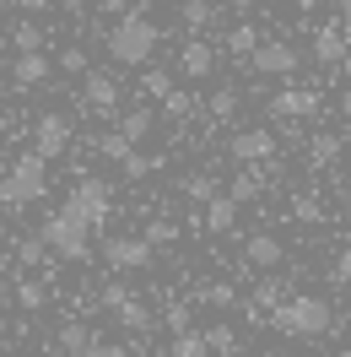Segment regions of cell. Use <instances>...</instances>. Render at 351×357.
<instances>
[{"instance_id": "1", "label": "cell", "mask_w": 351, "mask_h": 357, "mask_svg": "<svg viewBox=\"0 0 351 357\" xmlns=\"http://www.w3.org/2000/svg\"><path fill=\"white\" fill-rule=\"evenodd\" d=\"M157 44H162V33H157V22L146 17V11H125L119 22L109 27V54H114V66H125V70H141V66H152V54Z\"/></svg>"}, {"instance_id": "2", "label": "cell", "mask_w": 351, "mask_h": 357, "mask_svg": "<svg viewBox=\"0 0 351 357\" xmlns=\"http://www.w3.org/2000/svg\"><path fill=\"white\" fill-rule=\"evenodd\" d=\"M270 331L276 335H292V341H319V335L335 331V309L313 292H297L286 298L281 309H270Z\"/></svg>"}, {"instance_id": "3", "label": "cell", "mask_w": 351, "mask_h": 357, "mask_svg": "<svg viewBox=\"0 0 351 357\" xmlns=\"http://www.w3.org/2000/svg\"><path fill=\"white\" fill-rule=\"evenodd\" d=\"M44 195H49V157L22 152L6 168V178H0V201H6V211H27V206H38Z\"/></svg>"}, {"instance_id": "4", "label": "cell", "mask_w": 351, "mask_h": 357, "mask_svg": "<svg viewBox=\"0 0 351 357\" xmlns=\"http://www.w3.org/2000/svg\"><path fill=\"white\" fill-rule=\"evenodd\" d=\"M38 233H44L49 255H60V260H87V255H92V227L81 222L70 206H60V211H54Z\"/></svg>"}, {"instance_id": "5", "label": "cell", "mask_w": 351, "mask_h": 357, "mask_svg": "<svg viewBox=\"0 0 351 357\" xmlns=\"http://www.w3.org/2000/svg\"><path fill=\"white\" fill-rule=\"evenodd\" d=\"M65 206L92 227V233H103L109 217H114V190L103 184V178H76V190L65 195Z\"/></svg>"}, {"instance_id": "6", "label": "cell", "mask_w": 351, "mask_h": 357, "mask_svg": "<svg viewBox=\"0 0 351 357\" xmlns=\"http://www.w3.org/2000/svg\"><path fill=\"white\" fill-rule=\"evenodd\" d=\"M119 103H125V92H119V76L114 70H87L81 76V109L98 114V119H119Z\"/></svg>"}, {"instance_id": "7", "label": "cell", "mask_w": 351, "mask_h": 357, "mask_svg": "<svg viewBox=\"0 0 351 357\" xmlns=\"http://www.w3.org/2000/svg\"><path fill=\"white\" fill-rule=\"evenodd\" d=\"M103 309L114 314V325H125L130 335H146V331H152V309H146L125 282H109V287H103Z\"/></svg>"}, {"instance_id": "8", "label": "cell", "mask_w": 351, "mask_h": 357, "mask_svg": "<svg viewBox=\"0 0 351 357\" xmlns=\"http://www.w3.org/2000/svg\"><path fill=\"white\" fill-rule=\"evenodd\" d=\"M70 135H76L70 114L49 109V114H38V119H33V152L54 162V157H65V152H70Z\"/></svg>"}, {"instance_id": "9", "label": "cell", "mask_w": 351, "mask_h": 357, "mask_svg": "<svg viewBox=\"0 0 351 357\" xmlns=\"http://www.w3.org/2000/svg\"><path fill=\"white\" fill-rule=\"evenodd\" d=\"M227 157H233L238 168H260V162H270V157H276V130H265V125L238 130L233 141H227Z\"/></svg>"}, {"instance_id": "10", "label": "cell", "mask_w": 351, "mask_h": 357, "mask_svg": "<svg viewBox=\"0 0 351 357\" xmlns=\"http://www.w3.org/2000/svg\"><path fill=\"white\" fill-rule=\"evenodd\" d=\"M152 255L157 249L146 244V238H141V233H114V238H103V260H109L114 271H146L152 266Z\"/></svg>"}, {"instance_id": "11", "label": "cell", "mask_w": 351, "mask_h": 357, "mask_svg": "<svg viewBox=\"0 0 351 357\" xmlns=\"http://www.w3.org/2000/svg\"><path fill=\"white\" fill-rule=\"evenodd\" d=\"M319 114V92L313 87H281L270 98V119H281V125H297V119H313Z\"/></svg>"}, {"instance_id": "12", "label": "cell", "mask_w": 351, "mask_h": 357, "mask_svg": "<svg viewBox=\"0 0 351 357\" xmlns=\"http://www.w3.org/2000/svg\"><path fill=\"white\" fill-rule=\"evenodd\" d=\"M346 54H351L346 22H319V33H313V60L329 66V70H341V66H346Z\"/></svg>"}, {"instance_id": "13", "label": "cell", "mask_w": 351, "mask_h": 357, "mask_svg": "<svg viewBox=\"0 0 351 357\" xmlns=\"http://www.w3.org/2000/svg\"><path fill=\"white\" fill-rule=\"evenodd\" d=\"M243 66L254 70V76H297V49L270 38V44H260L249 60H243Z\"/></svg>"}, {"instance_id": "14", "label": "cell", "mask_w": 351, "mask_h": 357, "mask_svg": "<svg viewBox=\"0 0 351 357\" xmlns=\"http://www.w3.org/2000/svg\"><path fill=\"white\" fill-rule=\"evenodd\" d=\"M178 70H184L189 82H211V70H217V49L205 44V38H189V44L178 49Z\"/></svg>"}, {"instance_id": "15", "label": "cell", "mask_w": 351, "mask_h": 357, "mask_svg": "<svg viewBox=\"0 0 351 357\" xmlns=\"http://www.w3.org/2000/svg\"><path fill=\"white\" fill-rule=\"evenodd\" d=\"M281 255H286V244L276 238V233H249V238H243V260H249L254 271H276Z\"/></svg>"}, {"instance_id": "16", "label": "cell", "mask_w": 351, "mask_h": 357, "mask_svg": "<svg viewBox=\"0 0 351 357\" xmlns=\"http://www.w3.org/2000/svg\"><path fill=\"white\" fill-rule=\"evenodd\" d=\"M49 70H54V66L44 60V49H33V54H17V60H11V87H22V92L44 87Z\"/></svg>"}, {"instance_id": "17", "label": "cell", "mask_w": 351, "mask_h": 357, "mask_svg": "<svg viewBox=\"0 0 351 357\" xmlns=\"http://www.w3.org/2000/svg\"><path fill=\"white\" fill-rule=\"evenodd\" d=\"M200 222H205V233H233V227H238V201H233V195H211V201L200 206Z\"/></svg>"}, {"instance_id": "18", "label": "cell", "mask_w": 351, "mask_h": 357, "mask_svg": "<svg viewBox=\"0 0 351 357\" xmlns=\"http://www.w3.org/2000/svg\"><path fill=\"white\" fill-rule=\"evenodd\" d=\"M286 298H292V292H286V282H276V276H265V282H254V292H249V303H243V314L254 319V314L265 309V319H270V309H281Z\"/></svg>"}, {"instance_id": "19", "label": "cell", "mask_w": 351, "mask_h": 357, "mask_svg": "<svg viewBox=\"0 0 351 357\" xmlns=\"http://www.w3.org/2000/svg\"><path fill=\"white\" fill-rule=\"evenodd\" d=\"M286 211H292V222H308V227H319L329 217L325 201H319V190H297V195L286 201Z\"/></svg>"}, {"instance_id": "20", "label": "cell", "mask_w": 351, "mask_h": 357, "mask_svg": "<svg viewBox=\"0 0 351 357\" xmlns=\"http://www.w3.org/2000/svg\"><path fill=\"white\" fill-rule=\"evenodd\" d=\"M341 152H346V141H341L335 130H319L313 141H308V162H313V168H329V162H341Z\"/></svg>"}, {"instance_id": "21", "label": "cell", "mask_w": 351, "mask_h": 357, "mask_svg": "<svg viewBox=\"0 0 351 357\" xmlns=\"http://www.w3.org/2000/svg\"><path fill=\"white\" fill-rule=\"evenodd\" d=\"M227 195H233L238 206H254L265 195V174H260V168H238V178L227 184Z\"/></svg>"}, {"instance_id": "22", "label": "cell", "mask_w": 351, "mask_h": 357, "mask_svg": "<svg viewBox=\"0 0 351 357\" xmlns=\"http://www.w3.org/2000/svg\"><path fill=\"white\" fill-rule=\"evenodd\" d=\"M92 341H98V335H92V325H81V319H65V325H60V352L65 357H81Z\"/></svg>"}, {"instance_id": "23", "label": "cell", "mask_w": 351, "mask_h": 357, "mask_svg": "<svg viewBox=\"0 0 351 357\" xmlns=\"http://www.w3.org/2000/svg\"><path fill=\"white\" fill-rule=\"evenodd\" d=\"M152 130H157V114L152 109H125V114H119V135H125V141H146Z\"/></svg>"}, {"instance_id": "24", "label": "cell", "mask_w": 351, "mask_h": 357, "mask_svg": "<svg viewBox=\"0 0 351 357\" xmlns=\"http://www.w3.org/2000/svg\"><path fill=\"white\" fill-rule=\"evenodd\" d=\"M200 109H205V119H211V125H227V119L238 114V92H233V87H217L205 103H200Z\"/></svg>"}, {"instance_id": "25", "label": "cell", "mask_w": 351, "mask_h": 357, "mask_svg": "<svg viewBox=\"0 0 351 357\" xmlns=\"http://www.w3.org/2000/svg\"><path fill=\"white\" fill-rule=\"evenodd\" d=\"M260 44H265V38L254 33V22H233V27H227V54H238V60H249V54H254Z\"/></svg>"}, {"instance_id": "26", "label": "cell", "mask_w": 351, "mask_h": 357, "mask_svg": "<svg viewBox=\"0 0 351 357\" xmlns=\"http://www.w3.org/2000/svg\"><path fill=\"white\" fill-rule=\"evenodd\" d=\"M168 357H217V352H211L205 331H178V335H173V347H168Z\"/></svg>"}, {"instance_id": "27", "label": "cell", "mask_w": 351, "mask_h": 357, "mask_svg": "<svg viewBox=\"0 0 351 357\" xmlns=\"http://www.w3.org/2000/svg\"><path fill=\"white\" fill-rule=\"evenodd\" d=\"M17 303H22L27 314H38L49 303V282L44 276H22V282H17Z\"/></svg>"}, {"instance_id": "28", "label": "cell", "mask_w": 351, "mask_h": 357, "mask_svg": "<svg viewBox=\"0 0 351 357\" xmlns=\"http://www.w3.org/2000/svg\"><path fill=\"white\" fill-rule=\"evenodd\" d=\"M195 303H205V309H233V303H238V287H233V282H205V287L195 292Z\"/></svg>"}, {"instance_id": "29", "label": "cell", "mask_w": 351, "mask_h": 357, "mask_svg": "<svg viewBox=\"0 0 351 357\" xmlns=\"http://www.w3.org/2000/svg\"><path fill=\"white\" fill-rule=\"evenodd\" d=\"M211 17H217V0H184V11H178V22L189 27V33L211 27Z\"/></svg>"}, {"instance_id": "30", "label": "cell", "mask_w": 351, "mask_h": 357, "mask_svg": "<svg viewBox=\"0 0 351 357\" xmlns=\"http://www.w3.org/2000/svg\"><path fill=\"white\" fill-rule=\"evenodd\" d=\"M178 190H184V201H195V206H205L211 195H221V190H217V178H211V174H189L184 184H178Z\"/></svg>"}, {"instance_id": "31", "label": "cell", "mask_w": 351, "mask_h": 357, "mask_svg": "<svg viewBox=\"0 0 351 357\" xmlns=\"http://www.w3.org/2000/svg\"><path fill=\"white\" fill-rule=\"evenodd\" d=\"M11 49H17V54L44 49V27H38V22H17V27H11Z\"/></svg>"}, {"instance_id": "32", "label": "cell", "mask_w": 351, "mask_h": 357, "mask_svg": "<svg viewBox=\"0 0 351 357\" xmlns=\"http://www.w3.org/2000/svg\"><path fill=\"white\" fill-rule=\"evenodd\" d=\"M205 341H211V352H217V357L238 352V331H233V325H205Z\"/></svg>"}, {"instance_id": "33", "label": "cell", "mask_w": 351, "mask_h": 357, "mask_svg": "<svg viewBox=\"0 0 351 357\" xmlns=\"http://www.w3.org/2000/svg\"><path fill=\"white\" fill-rule=\"evenodd\" d=\"M135 152V141H125L119 130H109V135H98V157H109V162H125V157Z\"/></svg>"}, {"instance_id": "34", "label": "cell", "mask_w": 351, "mask_h": 357, "mask_svg": "<svg viewBox=\"0 0 351 357\" xmlns=\"http://www.w3.org/2000/svg\"><path fill=\"white\" fill-rule=\"evenodd\" d=\"M141 238H146V244H152V249H168V244H173V238H178V227L168 222V217H152V222L141 227Z\"/></svg>"}, {"instance_id": "35", "label": "cell", "mask_w": 351, "mask_h": 357, "mask_svg": "<svg viewBox=\"0 0 351 357\" xmlns=\"http://www.w3.org/2000/svg\"><path fill=\"white\" fill-rule=\"evenodd\" d=\"M44 255H49V244H44V233H33V238H22V244H17V260H22V271H33V266H44Z\"/></svg>"}, {"instance_id": "36", "label": "cell", "mask_w": 351, "mask_h": 357, "mask_svg": "<svg viewBox=\"0 0 351 357\" xmlns=\"http://www.w3.org/2000/svg\"><path fill=\"white\" fill-rule=\"evenodd\" d=\"M141 92H146L152 103H162V98L173 92V76H168V70H146V76H141Z\"/></svg>"}, {"instance_id": "37", "label": "cell", "mask_w": 351, "mask_h": 357, "mask_svg": "<svg viewBox=\"0 0 351 357\" xmlns=\"http://www.w3.org/2000/svg\"><path fill=\"white\" fill-rule=\"evenodd\" d=\"M119 168H125V178H146V174H157V168H162V157L130 152V157H125V162H119Z\"/></svg>"}, {"instance_id": "38", "label": "cell", "mask_w": 351, "mask_h": 357, "mask_svg": "<svg viewBox=\"0 0 351 357\" xmlns=\"http://www.w3.org/2000/svg\"><path fill=\"white\" fill-rule=\"evenodd\" d=\"M162 109H168V119H189V114H195V98H189V92H168Z\"/></svg>"}, {"instance_id": "39", "label": "cell", "mask_w": 351, "mask_h": 357, "mask_svg": "<svg viewBox=\"0 0 351 357\" xmlns=\"http://www.w3.org/2000/svg\"><path fill=\"white\" fill-rule=\"evenodd\" d=\"M329 282H335V287H346V292H351V249H341V255L329 260Z\"/></svg>"}, {"instance_id": "40", "label": "cell", "mask_w": 351, "mask_h": 357, "mask_svg": "<svg viewBox=\"0 0 351 357\" xmlns=\"http://www.w3.org/2000/svg\"><path fill=\"white\" fill-rule=\"evenodd\" d=\"M54 66H60V70H70V76H87V49H65V54H60V60H54Z\"/></svg>"}, {"instance_id": "41", "label": "cell", "mask_w": 351, "mask_h": 357, "mask_svg": "<svg viewBox=\"0 0 351 357\" xmlns=\"http://www.w3.org/2000/svg\"><path fill=\"white\" fill-rule=\"evenodd\" d=\"M81 357H135V352L125 347V341H92V347H87Z\"/></svg>"}, {"instance_id": "42", "label": "cell", "mask_w": 351, "mask_h": 357, "mask_svg": "<svg viewBox=\"0 0 351 357\" xmlns=\"http://www.w3.org/2000/svg\"><path fill=\"white\" fill-rule=\"evenodd\" d=\"M189 319H195V314H189V303H168V331H195V325H189Z\"/></svg>"}, {"instance_id": "43", "label": "cell", "mask_w": 351, "mask_h": 357, "mask_svg": "<svg viewBox=\"0 0 351 357\" xmlns=\"http://www.w3.org/2000/svg\"><path fill=\"white\" fill-rule=\"evenodd\" d=\"M98 11H109V17H125V11H130V0H98Z\"/></svg>"}, {"instance_id": "44", "label": "cell", "mask_w": 351, "mask_h": 357, "mask_svg": "<svg viewBox=\"0 0 351 357\" xmlns=\"http://www.w3.org/2000/svg\"><path fill=\"white\" fill-rule=\"evenodd\" d=\"M60 11H70V17H81V11H87V0H60Z\"/></svg>"}, {"instance_id": "45", "label": "cell", "mask_w": 351, "mask_h": 357, "mask_svg": "<svg viewBox=\"0 0 351 357\" xmlns=\"http://www.w3.org/2000/svg\"><path fill=\"white\" fill-rule=\"evenodd\" d=\"M341 217H346V227H351V184H346V195H341Z\"/></svg>"}, {"instance_id": "46", "label": "cell", "mask_w": 351, "mask_h": 357, "mask_svg": "<svg viewBox=\"0 0 351 357\" xmlns=\"http://www.w3.org/2000/svg\"><path fill=\"white\" fill-rule=\"evenodd\" d=\"M17 6H22V11H27V17H33V11H44V6H49V0H17Z\"/></svg>"}, {"instance_id": "47", "label": "cell", "mask_w": 351, "mask_h": 357, "mask_svg": "<svg viewBox=\"0 0 351 357\" xmlns=\"http://www.w3.org/2000/svg\"><path fill=\"white\" fill-rule=\"evenodd\" d=\"M233 11H238V17H249V11H254V0H233Z\"/></svg>"}, {"instance_id": "48", "label": "cell", "mask_w": 351, "mask_h": 357, "mask_svg": "<svg viewBox=\"0 0 351 357\" xmlns=\"http://www.w3.org/2000/svg\"><path fill=\"white\" fill-rule=\"evenodd\" d=\"M341 114H346V119H351V92H341Z\"/></svg>"}, {"instance_id": "49", "label": "cell", "mask_w": 351, "mask_h": 357, "mask_svg": "<svg viewBox=\"0 0 351 357\" xmlns=\"http://www.w3.org/2000/svg\"><path fill=\"white\" fill-rule=\"evenodd\" d=\"M313 6H319V0H297V11H313Z\"/></svg>"}, {"instance_id": "50", "label": "cell", "mask_w": 351, "mask_h": 357, "mask_svg": "<svg viewBox=\"0 0 351 357\" xmlns=\"http://www.w3.org/2000/svg\"><path fill=\"white\" fill-rule=\"evenodd\" d=\"M0 238H6V201H0Z\"/></svg>"}, {"instance_id": "51", "label": "cell", "mask_w": 351, "mask_h": 357, "mask_svg": "<svg viewBox=\"0 0 351 357\" xmlns=\"http://www.w3.org/2000/svg\"><path fill=\"white\" fill-rule=\"evenodd\" d=\"M341 17H346V22H351V0H341Z\"/></svg>"}, {"instance_id": "52", "label": "cell", "mask_w": 351, "mask_h": 357, "mask_svg": "<svg viewBox=\"0 0 351 357\" xmlns=\"http://www.w3.org/2000/svg\"><path fill=\"white\" fill-rule=\"evenodd\" d=\"M276 357H308V352H276Z\"/></svg>"}, {"instance_id": "53", "label": "cell", "mask_w": 351, "mask_h": 357, "mask_svg": "<svg viewBox=\"0 0 351 357\" xmlns=\"http://www.w3.org/2000/svg\"><path fill=\"white\" fill-rule=\"evenodd\" d=\"M0 331H6V309H0Z\"/></svg>"}, {"instance_id": "54", "label": "cell", "mask_w": 351, "mask_h": 357, "mask_svg": "<svg viewBox=\"0 0 351 357\" xmlns=\"http://www.w3.org/2000/svg\"><path fill=\"white\" fill-rule=\"evenodd\" d=\"M0 282H6V260H0Z\"/></svg>"}, {"instance_id": "55", "label": "cell", "mask_w": 351, "mask_h": 357, "mask_svg": "<svg viewBox=\"0 0 351 357\" xmlns=\"http://www.w3.org/2000/svg\"><path fill=\"white\" fill-rule=\"evenodd\" d=\"M0 114H6V98H0Z\"/></svg>"}, {"instance_id": "56", "label": "cell", "mask_w": 351, "mask_h": 357, "mask_svg": "<svg viewBox=\"0 0 351 357\" xmlns=\"http://www.w3.org/2000/svg\"><path fill=\"white\" fill-rule=\"evenodd\" d=\"M341 357H351V347H346V352H341Z\"/></svg>"}]
</instances>
